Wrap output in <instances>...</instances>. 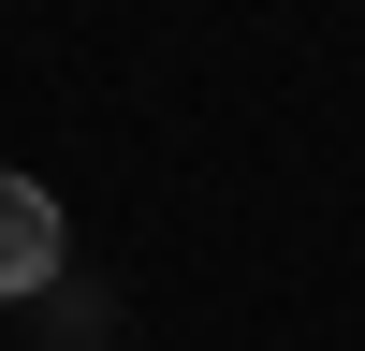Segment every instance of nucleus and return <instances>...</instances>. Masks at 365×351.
<instances>
[{"label":"nucleus","mask_w":365,"mask_h":351,"mask_svg":"<svg viewBox=\"0 0 365 351\" xmlns=\"http://www.w3.org/2000/svg\"><path fill=\"white\" fill-rule=\"evenodd\" d=\"M44 278H58V205H44V176L0 161V307H15V292H44Z\"/></svg>","instance_id":"obj_1"}]
</instances>
